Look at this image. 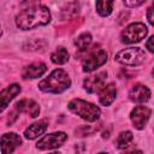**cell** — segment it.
<instances>
[{
	"label": "cell",
	"instance_id": "1",
	"mask_svg": "<svg viewBox=\"0 0 154 154\" xmlns=\"http://www.w3.org/2000/svg\"><path fill=\"white\" fill-rule=\"evenodd\" d=\"M51 19L49 10L43 5H31L20 11L16 17V24L19 29L29 30L46 25Z\"/></svg>",
	"mask_w": 154,
	"mask_h": 154
},
{
	"label": "cell",
	"instance_id": "2",
	"mask_svg": "<svg viewBox=\"0 0 154 154\" xmlns=\"http://www.w3.org/2000/svg\"><path fill=\"white\" fill-rule=\"evenodd\" d=\"M71 84V79L67 76V73L61 70H54L47 78H45L43 81L40 82L38 88L45 91V93H61L64 90H66Z\"/></svg>",
	"mask_w": 154,
	"mask_h": 154
},
{
	"label": "cell",
	"instance_id": "3",
	"mask_svg": "<svg viewBox=\"0 0 154 154\" xmlns=\"http://www.w3.org/2000/svg\"><path fill=\"white\" fill-rule=\"evenodd\" d=\"M69 109L75 114L79 116L87 122H95L100 117V108L90 102H87L81 99H73L69 102Z\"/></svg>",
	"mask_w": 154,
	"mask_h": 154
},
{
	"label": "cell",
	"instance_id": "4",
	"mask_svg": "<svg viewBox=\"0 0 154 154\" xmlns=\"http://www.w3.org/2000/svg\"><path fill=\"white\" fill-rule=\"evenodd\" d=\"M146 59V53L141 48H126L122 49L116 54V60L123 65L128 66H137L141 65Z\"/></svg>",
	"mask_w": 154,
	"mask_h": 154
},
{
	"label": "cell",
	"instance_id": "5",
	"mask_svg": "<svg viewBox=\"0 0 154 154\" xmlns=\"http://www.w3.org/2000/svg\"><path fill=\"white\" fill-rule=\"evenodd\" d=\"M147 26L142 23H132L128 25L122 32V41L124 43L140 42L147 35Z\"/></svg>",
	"mask_w": 154,
	"mask_h": 154
},
{
	"label": "cell",
	"instance_id": "6",
	"mask_svg": "<svg viewBox=\"0 0 154 154\" xmlns=\"http://www.w3.org/2000/svg\"><path fill=\"white\" fill-rule=\"evenodd\" d=\"M107 61V53L103 49H97L91 52L82 63L84 72H91L103 65Z\"/></svg>",
	"mask_w": 154,
	"mask_h": 154
},
{
	"label": "cell",
	"instance_id": "7",
	"mask_svg": "<svg viewBox=\"0 0 154 154\" xmlns=\"http://www.w3.org/2000/svg\"><path fill=\"white\" fill-rule=\"evenodd\" d=\"M67 138V135L65 132H53L49 134L45 137H42L38 142H37V148L42 149V150H47V149H54L60 147Z\"/></svg>",
	"mask_w": 154,
	"mask_h": 154
},
{
	"label": "cell",
	"instance_id": "8",
	"mask_svg": "<svg viewBox=\"0 0 154 154\" xmlns=\"http://www.w3.org/2000/svg\"><path fill=\"white\" fill-rule=\"evenodd\" d=\"M150 113L152 111L147 107V106H137L135 107L132 111H131V114H130V119L134 124V126L138 130L143 129L150 117Z\"/></svg>",
	"mask_w": 154,
	"mask_h": 154
},
{
	"label": "cell",
	"instance_id": "9",
	"mask_svg": "<svg viewBox=\"0 0 154 154\" xmlns=\"http://www.w3.org/2000/svg\"><path fill=\"white\" fill-rule=\"evenodd\" d=\"M20 143H22V138L19 135H17L14 132L5 134L1 136V140H0L1 153L2 154H11Z\"/></svg>",
	"mask_w": 154,
	"mask_h": 154
},
{
	"label": "cell",
	"instance_id": "10",
	"mask_svg": "<svg viewBox=\"0 0 154 154\" xmlns=\"http://www.w3.org/2000/svg\"><path fill=\"white\" fill-rule=\"evenodd\" d=\"M107 77V73L106 72H100V73H96L94 76H90V77H87L83 82V85H84V89L88 91V93H96V91H100V89L103 87V83H105V79Z\"/></svg>",
	"mask_w": 154,
	"mask_h": 154
},
{
	"label": "cell",
	"instance_id": "11",
	"mask_svg": "<svg viewBox=\"0 0 154 154\" xmlns=\"http://www.w3.org/2000/svg\"><path fill=\"white\" fill-rule=\"evenodd\" d=\"M16 109L22 113H26L30 117L35 118L40 113V106L31 99H23L16 103Z\"/></svg>",
	"mask_w": 154,
	"mask_h": 154
},
{
	"label": "cell",
	"instance_id": "12",
	"mask_svg": "<svg viewBox=\"0 0 154 154\" xmlns=\"http://www.w3.org/2000/svg\"><path fill=\"white\" fill-rule=\"evenodd\" d=\"M129 96L134 102H146L150 97V90L143 84H135L131 88Z\"/></svg>",
	"mask_w": 154,
	"mask_h": 154
},
{
	"label": "cell",
	"instance_id": "13",
	"mask_svg": "<svg viewBox=\"0 0 154 154\" xmlns=\"http://www.w3.org/2000/svg\"><path fill=\"white\" fill-rule=\"evenodd\" d=\"M19 91H20V87L18 84H11L6 87L2 91H0V112H2L7 107L8 102L17 94H19Z\"/></svg>",
	"mask_w": 154,
	"mask_h": 154
},
{
	"label": "cell",
	"instance_id": "14",
	"mask_svg": "<svg viewBox=\"0 0 154 154\" xmlns=\"http://www.w3.org/2000/svg\"><path fill=\"white\" fill-rule=\"evenodd\" d=\"M46 70H47V66L43 63H34V64H30L26 67H24L22 76L25 79H28V78L32 79V78L41 77L46 72Z\"/></svg>",
	"mask_w": 154,
	"mask_h": 154
},
{
	"label": "cell",
	"instance_id": "15",
	"mask_svg": "<svg viewBox=\"0 0 154 154\" xmlns=\"http://www.w3.org/2000/svg\"><path fill=\"white\" fill-rule=\"evenodd\" d=\"M116 95H117V89H116V85H114V84L111 83V84L103 85V87L100 89V93H99L100 103L103 105V106L111 105V103L114 101Z\"/></svg>",
	"mask_w": 154,
	"mask_h": 154
},
{
	"label": "cell",
	"instance_id": "16",
	"mask_svg": "<svg viewBox=\"0 0 154 154\" xmlns=\"http://www.w3.org/2000/svg\"><path fill=\"white\" fill-rule=\"evenodd\" d=\"M46 129H47V123H46L45 120H41V122H37V123L31 124V125L25 130L24 135H25V137H26L28 140H34V138H36L37 136L42 135V134L46 131Z\"/></svg>",
	"mask_w": 154,
	"mask_h": 154
},
{
	"label": "cell",
	"instance_id": "17",
	"mask_svg": "<svg viewBox=\"0 0 154 154\" xmlns=\"http://www.w3.org/2000/svg\"><path fill=\"white\" fill-rule=\"evenodd\" d=\"M51 59L54 64H58V65H61V64H65L67 60H69V53L65 48L63 47H59L57 51H54L51 55Z\"/></svg>",
	"mask_w": 154,
	"mask_h": 154
},
{
	"label": "cell",
	"instance_id": "18",
	"mask_svg": "<svg viewBox=\"0 0 154 154\" xmlns=\"http://www.w3.org/2000/svg\"><path fill=\"white\" fill-rule=\"evenodd\" d=\"M90 43H91V35L89 32H83L75 40V45L79 51L87 49V47H89Z\"/></svg>",
	"mask_w": 154,
	"mask_h": 154
},
{
	"label": "cell",
	"instance_id": "19",
	"mask_svg": "<svg viewBox=\"0 0 154 154\" xmlns=\"http://www.w3.org/2000/svg\"><path fill=\"white\" fill-rule=\"evenodd\" d=\"M132 138H134V136H132V134L130 132V131H124V132H122L119 136H118V138H117V147L119 148V149H124V148H126L129 144H130V142L132 141Z\"/></svg>",
	"mask_w": 154,
	"mask_h": 154
},
{
	"label": "cell",
	"instance_id": "20",
	"mask_svg": "<svg viewBox=\"0 0 154 154\" xmlns=\"http://www.w3.org/2000/svg\"><path fill=\"white\" fill-rule=\"evenodd\" d=\"M112 7H113V1H97L96 2V10H97L99 14H101L103 17L111 14Z\"/></svg>",
	"mask_w": 154,
	"mask_h": 154
},
{
	"label": "cell",
	"instance_id": "21",
	"mask_svg": "<svg viewBox=\"0 0 154 154\" xmlns=\"http://www.w3.org/2000/svg\"><path fill=\"white\" fill-rule=\"evenodd\" d=\"M124 4H125V6L135 7V6H140V5H142L143 1H142V0H140V1H124Z\"/></svg>",
	"mask_w": 154,
	"mask_h": 154
},
{
	"label": "cell",
	"instance_id": "22",
	"mask_svg": "<svg viewBox=\"0 0 154 154\" xmlns=\"http://www.w3.org/2000/svg\"><path fill=\"white\" fill-rule=\"evenodd\" d=\"M153 41H154V37H153V36H150V37L148 38L147 43H146V46H147V48H148V51H149L150 53H153V52H154V47H153Z\"/></svg>",
	"mask_w": 154,
	"mask_h": 154
},
{
	"label": "cell",
	"instance_id": "23",
	"mask_svg": "<svg viewBox=\"0 0 154 154\" xmlns=\"http://www.w3.org/2000/svg\"><path fill=\"white\" fill-rule=\"evenodd\" d=\"M148 20L150 24H153V7L148 8Z\"/></svg>",
	"mask_w": 154,
	"mask_h": 154
},
{
	"label": "cell",
	"instance_id": "24",
	"mask_svg": "<svg viewBox=\"0 0 154 154\" xmlns=\"http://www.w3.org/2000/svg\"><path fill=\"white\" fill-rule=\"evenodd\" d=\"M122 154H142V152L137 150V149H134V150H129V152H125V153H122Z\"/></svg>",
	"mask_w": 154,
	"mask_h": 154
},
{
	"label": "cell",
	"instance_id": "25",
	"mask_svg": "<svg viewBox=\"0 0 154 154\" xmlns=\"http://www.w3.org/2000/svg\"><path fill=\"white\" fill-rule=\"evenodd\" d=\"M51 154H60V153H58V152H54V153H51Z\"/></svg>",
	"mask_w": 154,
	"mask_h": 154
},
{
	"label": "cell",
	"instance_id": "26",
	"mask_svg": "<svg viewBox=\"0 0 154 154\" xmlns=\"http://www.w3.org/2000/svg\"><path fill=\"white\" fill-rule=\"evenodd\" d=\"M1 34H2V30H1V26H0V36H1Z\"/></svg>",
	"mask_w": 154,
	"mask_h": 154
},
{
	"label": "cell",
	"instance_id": "27",
	"mask_svg": "<svg viewBox=\"0 0 154 154\" xmlns=\"http://www.w3.org/2000/svg\"><path fill=\"white\" fill-rule=\"evenodd\" d=\"M99 154H107V153H99Z\"/></svg>",
	"mask_w": 154,
	"mask_h": 154
}]
</instances>
